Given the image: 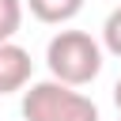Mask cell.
<instances>
[{
    "label": "cell",
    "instance_id": "obj_1",
    "mask_svg": "<svg viewBox=\"0 0 121 121\" xmlns=\"http://www.w3.org/2000/svg\"><path fill=\"white\" fill-rule=\"evenodd\" d=\"M45 64H49L57 83L83 87V83H91L102 72V45L87 30H60L57 38H49Z\"/></svg>",
    "mask_w": 121,
    "mask_h": 121
},
{
    "label": "cell",
    "instance_id": "obj_2",
    "mask_svg": "<svg viewBox=\"0 0 121 121\" xmlns=\"http://www.w3.org/2000/svg\"><path fill=\"white\" fill-rule=\"evenodd\" d=\"M23 117L26 121H98V106L76 87L42 79L23 91Z\"/></svg>",
    "mask_w": 121,
    "mask_h": 121
},
{
    "label": "cell",
    "instance_id": "obj_3",
    "mask_svg": "<svg viewBox=\"0 0 121 121\" xmlns=\"http://www.w3.org/2000/svg\"><path fill=\"white\" fill-rule=\"evenodd\" d=\"M30 53L15 42H0V95H11V91H23L30 83Z\"/></svg>",
    "mask_w": 121,
    "mask_h": 121
},
{
    "label": "cell",
    "instance_id": "obj_4",
    "mask_svg": "<svg viewBox=\"0 0 121 121\" xmlns=\"http://www.w3.org/2000/svg\"><path fill=\"white\" fill-rule=\"evenodd\" d=\"M26 8L38 23H57L60 26V23H68L83 11V0H26Z\"/></svg>",
    "mask_w": 121,
    "mask_h": 121
},
{
    "label": "cell",
    "instance_id": "obj_5",
    "mask_svg": "<svg viewBox=\"0 0 121 121\" xmlns=\"http://www.w3.org/2000/svg\"><path fill=\"white\" fill-rule=\"evenodd\" d=\"M23 23V0H0V42H11Z\"/></svg>",
    "mask_w": 121,
    "mask_h": 121
},
{
    "label": "cell",
    "instance_id": "obj_6",
    "mask_svg": "<svg viewBox=\"0 0 121 121\" xmlns=\"http://www.w3.org/2000/svg\"><path fill=\"white\" fill-rule=\"evenodd\" d=\"M102 45L113 53V57H121V4L106 15V23H102Z\"/></svg>",
    "mask_w": 121,
    "mask_h": 121
},
{
    "label": "cell",
    "instance_id": "obj_7",
    "mask_svg": "<svg viewBox=\"0 0 121 121\" xmlns=\"http://www.w3.org/2000/svg\"><path fill=\"white\" fill-rule=\"evenodd\" d=\"M113 102H117V110H121V79L113 83Z\"/></svg>",
    "mask_w": 121,
    "mask_h": 121
},
{
    "label": "cell",
    "instance_id": "obj_8",
    "mask_svg": "<svg viewBox=\"0 0 121 121\" xmlns=\"http://www.w3.org/2000/svg\"><path fill=\"white\" fill-rule=\"evenodd\" d=\"M117 121H121V117H117Z\"/></svg>",
    "mask_w": 121,
    "mask_h": 121
}]
</instances>
